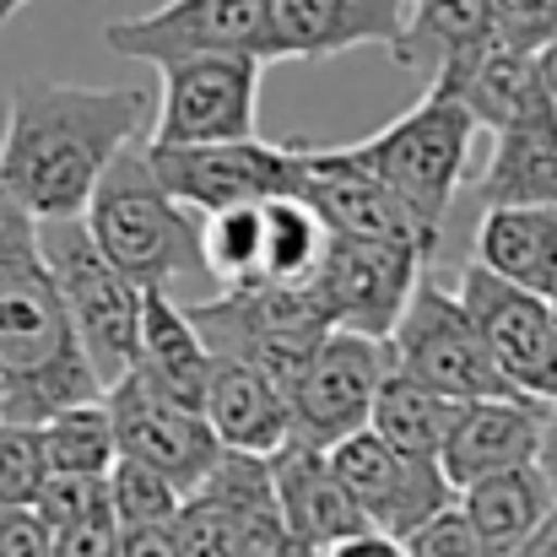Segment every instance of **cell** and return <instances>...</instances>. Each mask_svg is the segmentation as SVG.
I'll list each match as a JSON object with an SVG mask.
<instances>
[{"label": "cell", "instance_id": "obj_33", "mask_svg": "<svg viewBox=\"0 0 557 557\" xmlns=\"http://www.w3.org/2000/svg\"><path fill=\"white\" fill-rule=\"evenodd\" d=\"M406 553L411 557H504L493 542L476 536V525L460 515V504L444 509V515H433L422 531H411L406 536Z\"/></svg>", "mask_w": 557, "mask_h": 557}, {"label": "cell", "instance_id": "obj_26", "mask_svg": "<svg viewBox=\"0 0 557 557\" xmlns=\"http://www.w3.org/2000/svg\"><path fill=\"white\" fill-rule=\"evenodd\" d=\"M460 515L476 525L482 542H493L498 553H515L547 515H553L557 493L553 482L542 476V466H509V471H493V476H476L460 487Z\"/></svg>", "mask_w": 557, "mask_h": 557}, {"label": "cell", "instance_id": "obj_21", "mask_svg": "<svg viewBox=\"0 0 557 557\" xmlns=\"http://www.w3.org/2000/svg\"><path fill=\"white\" fill-rule=\"evenodd\" d=\"M428 87L455 92L476 114L482 131H504V125H515V120H525V114H536V109L553 103V92L542 82V60L525 54V49H515V44H504V33L476 60L455 65L449 76H438Z\"/></svg>", "mask_w": 557, "mask_h": 557}, {"label": "cell", "instance_id": "obj_19", "mask_svg": "<svg viewBox=\"0 0 557 557\" xmlns=\"http://www.w3.org/2000/svg\"><path fill=\"white\" fill-rule=\"evenodd\" d=\"M271 471H276V498H282L287 531H293L304 547L325 553V547H336L342 536L369 531L358 498L347 493L342 471L331 466V449H314V444L287 438V444L271 455Z\"/></svg>", "mask_w": 557, "mask_h": 557}, {"label": "cell", "instance_id": "obj_8", "mask_svg": "<svg viewBox=\"0 0 557 557\" xmlns=\"http://www.w3.org/2000/svg\"><path fill=\"white\" fill-rule=\"evenodd\" d=\"M433 265L428 249L417 244H384V238H342L331 233L325 260L314 271V298L325 309V320L336 331H358L389 342V331L400 325L422 271Z\"/></svg>", "mask_w": 557, "mask_h": 557}, {"label": "cell", "instance_id": "obj_17", "mask_svg": "<svg viewBox=\"0 0 557 557\" xmlns=\"http://www.w3.org/2000/svg\"><path fill=\"white\" fill-rule=\"evenodd\" d=\"M298 195L320 211V222L342 238H384V244H417L428 255H438V238L422 233V222L411 216V206L373 180L369 169H358L342 147H304V185Z\"/></svg>", "mask_w": 557, "mask_h": 557}, {"label": "cell", "instance_id": "obj_35", "mask_svg": "<svg viewBox=\"0 0 557 557\" xmlns=\"http://www.w3.org/2000/svg\"><path fill=\"white\" fill-rule=\"evenodd\" d=\"M54 557H125V520L114 515V504L60 525L54 531Z\"/></svg>", "mask_w": 557, "mask_h": 557}, {"label": "cell", "instance_id": "obj_27", "mask_svg": "<svg viewBox=\"0 0 557 557\" xmlns=\"http://www.w3.org/2000/svg\"><path fill=\"white\" fill-rule=\"evenodd\" d=\"M455 406H460V400H449V395L417 384L411 373L389 369L384 384H379V395H373L369 428L384 433L395 449H411V455H433V460H438L444 433H449V422H455Z\"/></svg>", "mask_w": 557, "mask_h": 557}, {"label": "cell", "instance_id": "obj_3", "mask_svg": "<svg viewBox=\"0 0 557 557\" xmlns=\"http://www.w3.org/2000/svg\"><path fill=\"white\" fill-rule=\"evenodd\" d=\"M87 227L103 244V255L141 287H169L185 276H211L200 249V211L185 206L158 180L147 141L125 147L87 200Z\"/></svg>", "mask_w": 557, "mask_h": 557}, {"label": "cell", "instance_id": "obj_36", "mask_svg": "<svg viewBox=\"0 0 557 557\" xmlns=\"http://www.w3.org/2000/svg\"><path fill=\"white\" fill-rule=\"evenodd\" d=\"M0 557H54V531L38 515V504L0 509Z\"/></svg>", "mask_w": 557, "mask_h": 557}, {"label": "cell", "instance_id": "obj_28", "mask_svg": "<svg viewBox=\"0 0 557 557\" xmlns=\"http://www.w3.org/2000/svg\"><path fill=\"white\" fill-rule=\"evenodd\" d=\"M38 433H44L49 471H65V476H109L114 460H120V433H114L109 395L71 400V406L49 411V417L38 422Z\"/></svg>", "mask_w": 557, "mask_h": 557}, {"label": "cell", "instance_id": "obj_12", "mask_svg": "<svg viewBox=\"0 0 557 557\" xmlns=\"http://www.w3.org/2000/svg\"><path fill=\"white\" fill-rule=\"evenodd\" d=\"M271 0H163L147 16H120L103 27V44L120 60L174 65L189 54H260L265 60Z\"/></svg>", "mask_w": 557, "mask_h": 557}, {"label": "cell", "instance_id": "obj_16", "mask_svg": "<svg viewBox=\"0 0 557 557\" xmlns=\"http://www.w3.org/2000/svg\"><path fill=\"white\" fill-rule=\"evenodd\" d=\"M411 0H271L265 22V65L282 60H336L352 49H389L400 44Z\"/></svg>", "mask_w": 557, "mask_h": 557}, {"label": "cell", "instance_id": "obj_7", "mask_svg": "<svg viewBox=\"0 0 557 557\" xmlns=\"http://www.w3.org/2000/svg\"><path fill=\"white\" fill-rule=\"evenodd\" d=\"M389 358L395 369L411 373L417 384L449 395V400H482V395H520L509 384V373L498 369L482 325L471 320V309L460 304L455 287H438L428 271L400 314V325L389 331Z\"/></svg>", "mask_w": 557, "mask_h": 557}, {"label": "cell", "instance_id": "obj_6", "mask_svg": "<svg viewBox=\"0 0 557 557\" xmlns=\"http://www.w3.org/2000/svg\"><path fill=\"white\" fill-rule=\"evenodd\" d=\"M189 320L206 331L216 358H238L271 373L287 395L298 384V373L309 369L314 347L325 342V331H336L314 298V287H293V282H249V287H222L206 304H185Z\"/></svg>", "mask_w": 557, "mask_h": 557}, {"label": "cell", "instance_id": "obj_22", "mask_svg": "<svg viewBox=\"0 0 557 557\" xmlns=\"http://www.w3.org/2000/svg\"><path fill=\"white\" fill-rule=\"evenodd\" d=\"M471 260L493 276L531 287L542 298L557 293V206H482Z\"/></svg>", "mask_w": 557, "mask_h": 557}, {"label": "cell", "instance_id": "obj_9", "mask_svg": "<svg viewBox=\"0 0 557 557\" xmlns=\"http://www.w3.org/2000/svg\"><path fill=\"white\" fill-rule=\"evenodd\" d=\"M147 158L158 180L185 206L222 211V206H255L271 195H298L304 185V141H189V147H158L147 141Z\"/></svg>", "mask_w": 557, "mask_h": 557}, {"label": "cell", "instance_id": "obj_5", "mask_svg": "<svg viewBox=\"0 0 557 557\" xmlns=\"http://www.w3.org/2000/svg\"><path fill=\"white\" fill-rule=\"evenodd\" d=\"M44 238V260L54 271V287L65 298V314L76 325L82 352L92 358V369L103 384H114L120 373L136 369L141 352V282H131L103 244L92 238L87 216H54L38 222Z\"/></svg>", "mask_w": 557, "mask_h": 557}, {"label": "cell", "instance_id": "obj_10", "mask_svg": "<svg viewBox=\"0 0 557 557\" xmlns=\"http://www.w3.org/2000/svg\"><path fill=\"white\" fill-rule=\"evenodd\" d=\"M260 54H189L163 65V92L152 114L158 147L189 141H244L260 125Z\"/></svg>", "mask_w": 557, "mask_h": 557}, {"label": "cell", "instance_id": "obj_39", "mask_svg": "<svg viewBox=\"0 0 557 557\" xmlns=\"http://www.w3.org/2000/svg\"><path fill=\"white\" fill-rule=\"evenodd\" d=\"M504 557H557V504H553V515H547L515 553H504Z\"/></svg>", "mask_w": 557, "mask_h": 557}, {"label": "cell", "instance_id": "obj_15", "mask_svg": "<svg viewBox=\"0 0 557 557\" xmlns=\"http://www.w3.org/2000/svg\"><path fill=\"white\" fill-rule=\"evenodd\" d=\"M103 395H109V411H114L120 455H136V460L169 471L185 493L216 466L222 438L211 433L206 411L189 406L185 395H174L169 384H158L141 363L131 373H120Z\"/></svg>", "mask_w": 557, "mask_h": 557}, {"label": "cell", "instance_id": "obj_43", "mask_svg": "<svg viewBox=\"0 0 557 557\" xmlns=\"http://www.w3.org/2000/svg\"><path fill=\"white\" fill-rule=\"evenodd\" d=\"M22 5H33V0H0V27H5V22H11Z\"/></svg>", "mask_w": 557, "mask_h": 557}, {"label": "cell", "instance_id": "obj_42", "mask_svg": "<svg viewBox=\"0 0 557 557\" xmlns=\"http://www.w3.org/2000/svg\"><path fill=\"white\" fill-rule=\"evenodd\" d=\"M5 400H11V369L0 363V422H5Z\"/></svg>", "mask_w": 557, "mask_h": 557}, {"label": "cell", "instance_id": "obj_30", "mask_svg": "<svg viewBox=\"0 0 557 557\" xmlns=\"http://www.w3.org/2000/svg\"><path fill=\"white\" fill-rule=\"evenodd\" d=\"M200 249L216 287H249L265 276V200L222 206L200 216Z\"/></svg>", "mask_w": 557, "mask_h": 557}, {"label": "cell", "instance_id": "obj_34", "mask_svg": "<svg viewBox=\"0 0 557 557\" xmlns=\"http://www.w3.org/2000/svg\"><path fill=\"white\" fill-rule=\"evenodd\" d=\"M103 504H114L109 476H65V471H54L44 498H38V515L49 520V531H60V525H71V520H82V515H92Z\"/></svg>", "mask_w": 557, "mask_h": 557}, {"label": "cell", "instance_id": "obj_37", "mask_svg": "<svg viewBox=\"0 0 557 557\" xmlns=\"http://www.w3.org/2000/svg\"><path fill=\"white\" fill-rule=\"evenodd\" d=\"M325 557H411L406 553V542L400 536H389V531H358V536H342L336 547H325Z\"/></svg>", "mask_w": 557, "mask_h": 557}, {"label": "cell", "instance_id": "obj_4", "mask_svg": "<svg viewBox=\"0 0 557 557\" xmlns=\"http://www.w3.org/2000/svg\"><path fill=\"white\" fill-rule=\"evenodd\" d=\"M476 114L444 92V87H428L400 120L379 125L373 136L342 147L358 169H369L373 180L395 189L411 216L422 222L428 238L444 233V216L455 206V195L471 174V147H476Z\"/></svg>", "mask_w": 557, "mask_h": 557}, {"label": "cell", "instance_id": "obj_25", "mask_svg": "<svg viewBox=\"0 0 557 557\" xmlns=\"http://www.w3.org/2000/svg\"><path fill=\"white\" fill-rule=\"evenodd\" d=\"M136 363L158 384H169L174 395H185L189 406L206 400L216 352H211L206 331L189 320V309L169 287H147L141 293V352H136Z\"/></svg>", "mask_w": 557, "mask_h": 557}, {"label": "cell", "instance_id": "obj_44", "mask_svg": "<svg viewBox=\"0 0 557 557\" xmlns=\"http://www.w3.org/2000/svg\"><path fill=\"white\" fill-rule=\"evenodd\" d=\"M553 314H557V293H553Z\"/></svg>", "mask_w": 557, "mask_h": 557}, {"label": "cell", "instance_id": "obj_24", "mask_svg": "<svg viewBox=\"0 0 557 557\" xmlns=\"http://www.w3.org/2000/svg\"><path fill=\"white\" fill-rule=\"evenodd\" d=\"M498 38V5L493 0H411L406 33L395 44V65L438 82L455 65L476 60Z\"/></svg>", "mask_w": 557, "mask_h": 557}, {"label": "cell", "instance_id": "obj_32", "mask_svg": "<svg viewBox=\"0 0 557 557\" xmlns=\"http://www.w3.org/2000/svg\"><path fill=\"white\" fill-rule=\"evenodd\" d=\"M49 455L38 422H0V509L38 504L49 487Z\"/></svg>", "mask_w": 557, "mask_h": 557}, {"label": "cell", "instance_id": "obj_41", "mask_svg": "<svg viewBox=\"0 0 557 557\" xmlns=\"http://www.w3.org/2000/svg\"><path fill=\"white\" fill-rule=\"evenodd\" d=\"M536 60H542V82H547V92H553V103H557V38L536 54Z\"/></svg>", "mask_w": 557, "mask_h": 557}, {"label": "cell", "instance_id": "obj_40", "mask_svg": "<svg viewBox=\"0 0 557 557\" xmlns=\"http://www.w3.org/2000/svg\"><path fill=\"white\" fill-rule=\"evenodd\" d=\"M536 466H542V476L553 482V493H557V406L547 411V428H542V449H536Z\"/></svg>", "mask_w": 557, "mask_h": 557}, {"label": "cell", "instance_id": "obj_38", "mask_svg": "<svg viewBox=\"0 0 557 557\" xmlns=\"http://www.w3.org/2000/svg\"><path fill=\"white\" fill-rule=\"evenodd\" d=\"M125 557H180L174 525H158V531H125Z\"/></svg>", "mask_w": 557, "mask_h": 557}, {"label": "cell", "instance_id": "obj_1", "mask_svg": "<svg viewBox=\"0 0 557 557\" xmlns=\"http://www.w3.org/2000/svg\"><path fill=\"white\" fill-rule=\"evenodd\" d=\"M158 98L147 87H71L16 82L0 136V185L38 222L82 216L103 169L152 136Z\"/></svg>", "mask_w": 557, "mask_h": 557}, {"label": "cell", "instance_id": "obj_11", "mask_svg": "<svg viewBox=\"0 0 557 557\" xmlns=\"http://www.w3.org/2000/svg\"><path fill=\"white\" fill-rule=\"evenodd\" d=\"M331 466L342 471L347 493L358 498V509L373 531H389L400 542L411 531H422L433 515L455 509V498H460V487L449 482V471L433 455L395 449L373 428H358L342 444H331Z\"/></svg>", "mask_w": 557, "mask_h": 557}, {"label": "cell", "instance_id": "obj_23", "mask_svg": "<svg viewBox=\"0 0 557 557\" xmlns=\"http://www.w3.org/2000/svg\"><path fill=\"white\" fill-rule=\"evenodd\" d=\"M482 206H557V103L493 131V158L476 180Z\"/></svg>", "mask_w": 557, "mask_h": 557}, {"label": "cell", "instance_id": "obj_18", "mask_svg": "<svg viewBox=\"0 0 557 557\" xmlns=\"http://www.w3.org/2000/svg\"><path fill=\"white\" fill-rule=\"evenodd\" d=\"M547 400L531 395H482V400H460L455 422L444 433L438 466L449 471L455 487L509 471V466H531L542 449V428H547Z\"/></svg>", "mask_w": 557, "mask_h": 557}, {"label": "cell", "instance_id": "obj_29", "mask_svg": "<svg viewBox=\"0 0 557 557\" xmlns=\"http://www.w3.org/2000/svg\"><path fill=\"white\" fill-rule=\"evenodd\" d=\"M331 227L320 222V211L304 195H271L265 200V276L260 282H314L320 260H325Z\"/></svg>", "mask_w": 557, "mask_h": 557}, {"label": "cell", "instance_id": "obj_20", "mask_svg": "<svg viewBox=\"0 0 557 557\" xmlns=\"http://www.w3.org/2000/svg\"><path fill=\"white\" fill-rule=\"evenodd\" d=\"M200 411H206L211 433L222 438V449L276 455L293 438V400H287V389L271 373H260L255 363H238V358H216Z\"/></svg>", "mask_w": 557, "mask_h": 557}, {"label": "cell", "instance_id": "obj_14", "mask_svg": "<svg viewBox=\"0 0 557 557\" xmlns=\"http://www.w3.org/2000/svg\"><path fill=\"white\" fill-rule=\"evenodd\" d=\"M395 369L389 342L358 336V331H325V342L314 347L309 369L293 384V438L331 449L347 433L369 428L373 395L384 384V373Z\"/></svg>", "mask_w": 557, "mask_h": 557}, {"label": "cell", "instance_id": "obj_13", "mask_svg": "<svg viewBox=\"0 0 557 557\" xmlns=\"http://www.w3.org/2000/svg\"><path fill=\"white\" fill-rule=\"evenodd\" d=\"M460 304L471 309V320L482 325L498 369L509 373V384L531 400L557 406V314L553 298L515 287L504 276H493L487 265L466 260L455 276Z\"/></svg>", "mask_w": 557, "mask_h": 557}, {"label": "cell", "instance_id": "obj_31", "mask_svg": "<svg viewBox=\"0 0 557 557\" xmlns=\"http://www.w3.org/2000/svg\"><path fill=\"white\" fill-rule=\"evenodd\" d=\"M109 493H114V515L125 520V531H158V525H174L180 520V504H185V487L136 460V455H120L114 471H109Z\"/></svg>", "mask_w": 557, "mask_h": 557}, {"label": "cell", "instance_id": "obj_2", "mask_svg": "<svg viewBox=\"0 0 557 557\" xmlns=\"http://www.w3.org/2000/svg\"><path fill=\"white\" fill-rule=\"evenodd\" d=\"M0 363L11 369L5 422H44L49 411L109 389L76 342L65 298L44 260L38 216L5 185H0Z\"/></svg>", "mask_w": 557, "mask_h": 557}]
</instances>
